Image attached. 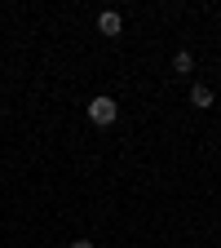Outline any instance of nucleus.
<instances>
[{
	"label": "nucleus",
	"instance_id": "f257e3e1",
	"mask_svg": "<svg viewBox=\"0 0 221 248\" xmlns=\"http://www.w3.org/2000/svg\"><path fill=\"white\" fill-rule=\"evenodd\" d=\"M115 115H119V107H115L111 93H98V98L88 102V120L93 124H115Z\"/></svg>",
	"mask_w": 221,
	"mask_h": 248
},
{
	"label": "nucleus",
	"instance_id": "f03ea898",
	"mask_svg": "<svg viewBox=\"0 0 221 248\" xmlns=\"http://www.w3.org/2000/svg\"><path fill=\"white\" fill-rule=\"evenodd\" d=\"M98 31H102V36H119V31H124V18H119L115 9H106V14L98 18Z\"/></svg>",
	"mask_w": 221,
	"mask_h": 248
},
{
	"label": "nucleus",
	"instance_id": "7ed1b4c3",
	"mask_svg": "<svg viewBox=\"0 0 221 248\" xmlns=\"http://www.w3.org/2000/svg\"><path fill=\"white\" fill-rule=\"evenodd\" d=\"M212 102H217V98H212V89H208V84H195V89H191V107H199V111H208Z\"/></svg>",
	"mask_w": 221,
	"mask_h": 248
},
{
	"label": "nucleus",
	"instance_id": "20e7f679",
	"mask_svg": "<svg viewBox=\"0 0 221 248\" xmlns=\"http://www.w3.org/2000/svg\"><path fill=\"white\" fill-rule=\"evenodd\" d=\"M173 71H177V76H191V71H195V58H191V53H177V58H173Z\"/></svg>",
	"mask_w": 221,
	"mask_h": 248
},
{
	"label": "nucleus",
	"instance_id": "39448f33",
	"mask_svg": "<svg viewBox=\"0 0 221 248\" xmlns=\"http://www.w3.org/2000/svg\"><path fill=\"white\" fill-rule=\"evenodd\" d=\"M71 248H93V244H88V239H75V244H71Z\"/></svg>",
	"mask_w": 221,
	"mask_h": 248
}]
</instances>
